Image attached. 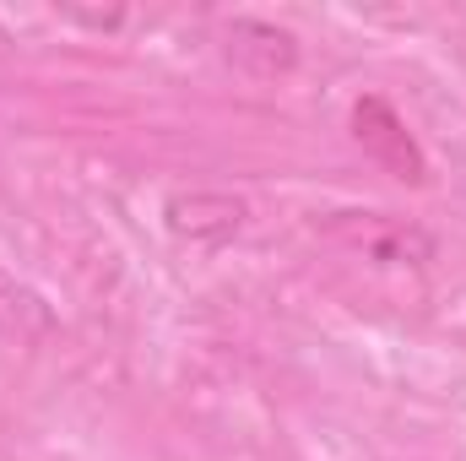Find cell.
Wrapping results in <instances>:
<instances>
[{
    "instance_id": "1",
    "label": "cell",
    "mask_w": 466,
    "mask_h": 461,
    "mask_svg": "<svg viewBox=\"0 0 466 461\" xmlns=\"http://www.w3.org/2000/svg\"><path fill=\"white\" fill-rule=\"evenodd\" d=\"M326 244L369 271H423L434 261V239L396 212H331Z\"/></svg>"
},
{
    "instance_id": "2",
    "label": "cell",
    "mask_w": 466,
    "mask_h": 461,
    "mask_svg": "<svg viewBox=\"0 0 466 461\" xmlns=\"http://www.w3.org/2000/svg\"><path fill=\"white\" fill-rule=\"evenodd\" d=\"M352 141H358L385 174H396V179H407V185H423V179H429V158H423L418 136L407 130V119L396 115L385 98H374V93L352 104Z\"/></svg>"
},
{
    "instance_id": "3",
    "label": "cell",
    "mask_w": 466,
    "mask_h": 461,
    "mask_svg": "<svg viewBox=\"0 0 466 461\" xmlns=\"http://www.w3.org/2000/svg\"><path fill=\"white\" fill-rule=\"evenodd\" d=\"M163 223H168L174 239H185V244L223 250V244H233V239L244 233L249 201L233 196V190H179V196H168Z\"/></svg>"
},
{
    "instance_id": "4",
    "label": "cell",
    "mask_w": 466,
    "mask_h": 461,
    "mask_svg": "<svg viewBox=\"0 0 466 461\" xmlns=\"http://www.w3.org/2000/svg\"><path fill=\"white\" fill-rule=\"evenodd\" d=\"M223 55H228L238 71L271 82V77H288L299 66V38L277 22H260V16H233L223 27Z\"/></svg>"
},
{
    "instance_id": "5",
    "label": "cell",
    "mask_w": 466,
    "mask_h": 461,
    "mask_svg": "<svg viewBox=\"0 0 466 461\" xmlns=\"http://www.w3.org/2000/svg\"><path fill=\"white\" fill-rule=\"evenodd\" d=\"M55 326L60 321H55L49 299L0 266V337L5 343H44V337H55Z\"/></svg>"
},
{
    "instance_id": "6",
    "label": "cell",
    "mask_w": 466,
    "mask_h": 461,
    "mask_svg": "<svg viewBox=\"0 0 466 461\" xmlns=\"http://www.w3.org/2000/svg\"><path fill=\"white\" fill-rule=\"evenodd\" d=\"M60 16H66V22H76V27H98V33L125 27V11H82V5H60Z\"/></svg>"
},
{
    "instance_id": "7",
    "label": "cell",
    "mask_w": 466,
    "mask_h": 461,
    "mask_svg": "<svg viewBox=\"0 0 466 461\" xmlns=\"http://www.w3.org/2000/svg\"><path fill=\"white\" fill-rule=\"evenodd\" d=\"M11 60H16V49H11V33L0 27V82L11 77Z\"/></svg>"
}]
</instances>
